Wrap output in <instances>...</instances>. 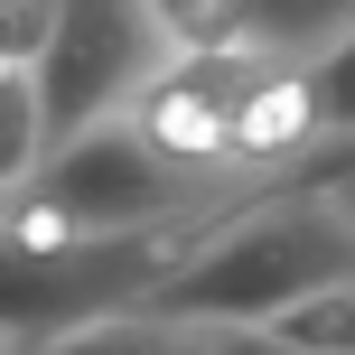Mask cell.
<instances>
[{
	"instance_id": "cell-1",
	"label": "cell",
	"mask_w": 355,
	"mask_h": 355,
	"mask_svg": "<svg viewBox=\"0 0 355 355\" xmlns=\"http://www.w3.org/2000/svg\"><path fill=\"white\" fill-rule=\"evenodd\" d=\"M178 47L159 0H56L47 47H37V103H47V150L85 122H112L150 66Z\"/></svg>"
},
{
	"instance_id": "cell-2",
	"label": "cell",
	"mask_w": 355,
	"mask_h": 355,
	"mask_svg": "<svg viewBox=\"0 0 355 355\" xmlns=\"http://www.w3.org/2000/svg\"><path fill=\"white\" fill-rule=\"evenodd\" d=\"M234 85H243V56H234V47H168L159 66L131 85L122 122L141 131L159 159H178V168L243 178V168L225 159V131H234Z\"/></svg>"
},
{
	"instance_id": "cell-3",
	"label": "cell",
	"mask_w": 355,
	"mask_h": 355,
	"mask_svg": "<svg viewBox=\"0 0 355 355\" xmlns=\"http://www.w3.org/2000/svg\"><path fill=\"white\" fill-rule=\"evenodd\" d=\"M327 141H346V131L327 122L318 56H243L225 159L243 168V178H290V168H309V159H318Z\"/></svg>"
},
{
	"instance_id": "cell-4",
	"label": "cell",
	"mask_w": 355,
	"mask_h": 355,
	"mask_svg": "<svg viewBox=\"0 0 355 355\" xmlns=\"http://www.w3.org/2000/svg\"><path fill=\"white\" fill-rule=\"evenodd\" d=\"M355 28V0H225L234 56H318Z\"/></svg>"
},
{
	"instance_id": "cell-5",
	"label": "cell",
	"mask_w": 355,
	"mask_h": 355,
	"mask_svg": "<svg viewBox=\"0 0 355 355\" xmlns=\"http://www.w3.org/2000/svg\"><path fill=\"white\" fill-rule=\"evenodd\" d=\"M262 346H309V355H355V281H318L262 318Z\"/></svg>"
},
{
	"instance_id": "cell-6",
	"label": "cell",
	"mask_w": 355,
	"mask_h": 355,
	"mask_svg": "<svg viewBox=\"0 0 355 355\" xmlns=\"http://www.w3.org/2000/svg\"><path fill=\"white\" fill-rule=\"evenodd\" d=\"M47 159V103H37V66H0V187H19Z\"/></svg>"
},
{
	"instance_id": "cell-7",
	"label": "cell",
	"mask_w": 355,
	"mask_h": 355,
	"mask_svg": "<svg viewBox=\"0 0 355 355\" xmlns=\"http://www.w3.org/2000/svg\"><path fill=\"white\" fill-rule=\"evenodd\" d=\"M56 0H0V66H37Z\"/></svg>"
},
{
	"instance_id": "cell-8",
	"label": "cell",
	"mask_w": 355,
	"mask_h": 355,
	"mask_svg": "<svg viewBox=\"0 0 355 355\" xmlns=\"http://www.w3.org/2000/svg\"><path fill=\"white\" fill-rule=\"evenodd\" d=\"M318 94H327V122L355 141V28L337 37V47H318Z\"/></svg>"
},
{
	"instance_id": "cell-9",
	"label": "cell",
	"mask_w": 355,
	"mask_h": 355,
	"mask_svg": "<svg viewBox=\"0 0 355 355\" xmlns=\"http://www.w3.org/2000/svg\"><path fill=\"white\" fill-rule=\"evenodd\" d=\"M327 187H337V206H346V215H355V141H346V150H337V168H327Z\"/></svg>"
}]
</instances>
